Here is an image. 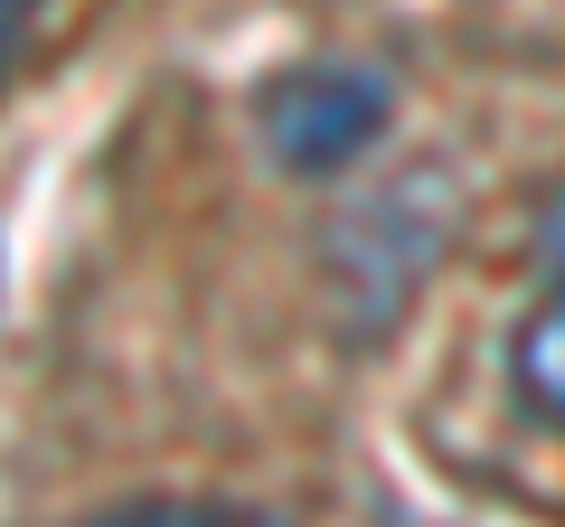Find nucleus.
<instances>
[{
	"label": "nucleus",
	"mask_w": 565,
	"mask_h": 527,
	"mask_svg": "<svg viewBox=\"0 0 565 527\" xmlns=\"http://www.w3.org/2000/svg\"><path fill=\"white\" fill-rule=\"evenodd\" d=\"M386 114H396V85H386L377 66H349V57L282 66L255 95V132H264V151H274V170H292V180H340V170L386 132Z\"/></svg>",
	"instance_id": "obj_1"
},
{
	"label": "nucleus",
	"mask_w": 565,
	"mask_h": 527,
	"mask_svg": "<svg viewBox=\"0 0 565 527\" xmlns=\"http://www.w3.org/2000/svg\"><path fill=\"white\" fill-rule=\"evenodd\" d=\"M509 377L546 424H565V283H537L519 340H509Z\"/></svg>",
	"instance_id": "obj_2"
},
{
	"label": "nucleus",
	"mask_w": 565,
	"mask_h": 527,
	"mask_svg": "<svg viewBox=\"0 0 565 527\" xmlns=\"http://www.w3.org/2000/svg\"><path fill=\"white\" fill-rule=\"evenodd\" d=\"M39 29V0H0V66L20 57V39Z\"/></svg>",
	"instance_id": "obj_5"
},
{
	"label": "nucleus",
	"mask_w": 565,
	"mask_h": 527,
	"mask_svg": "<svg viewBox=\"0 0 565 527\" xmlns=\"http://www.w3.org/2000/svg\"><path fill=\"white\" fill-rule=\"evenodd\" d=\"M396 527H434V518H396Z\"/></svg>",
	"instance_id": "obj_6"
},
{
	"label": "nucleus",
	"mask_w": 565,
	"mask_h": 527,
	"mask_svg": "<svg viewBox=\"0 0 565 527\" xmlns=\"http://www.w3.org/2000/svg\"><path fill=\"white\" fill-rule=\"evenodd\" d=\"M85 527H282V518L255 499H122Z\"/></svg>",
	"instance_id": "obj_3"
},
{
	"label": "nucleus",
	"mask_w": 565,
	"mask_h": 527,
	"mask_svg": "<svg viewBox=\"0 0 565 527\" xmlns=\"http://www.w3.org/2000/svg\"><path fill=\"white\" fill-rule=\"evenodd\" d=\"M537 283H565V189L537 207Z\"/></svg>",
	"instance_id": "obj_4"
}]
</instances>
